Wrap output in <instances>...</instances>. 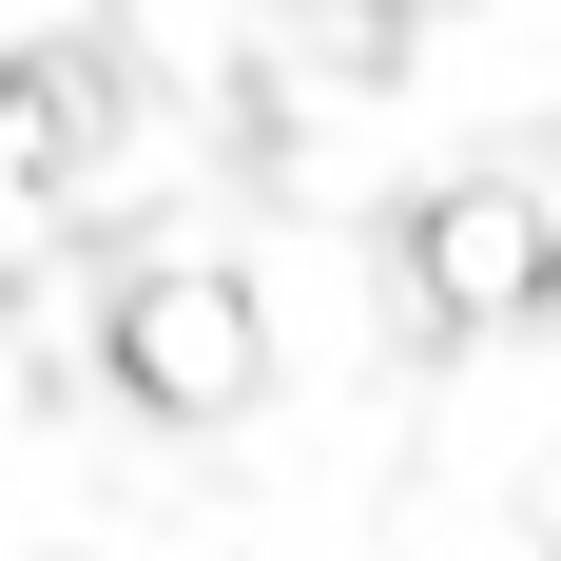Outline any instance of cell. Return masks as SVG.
<instances>
[{"instance_id": "1", "label": "cell", "mask_w": 561, "mask_h": 561, "mask_svg": "<svg viewBox=\"0 0 561 561\" xmlns=\"http://www.w3.org/2000/svg\"><path fill=\"white\" fill-rule=\"evenodd\" d=\"M116 388L156 407V426H232V407L272 388V310L232 272H136L116 290Z\"/></svg>"}, {"instance_id": "2", "label": "cell", "mask_w": 561, "mask_h": 561, "mask_svg": "<svg viewBox=\"0 0 561 561\" xmlns=\"http://www.w3.org/2000/svg\"><path fill=\"white\" fill-rule=\"evenodd\" d=\"M407 272H426V310H465V330L542 310V290H561L542 194H523V174H465V194H426V214H407Z\"/></svg>"}]
</instances>
